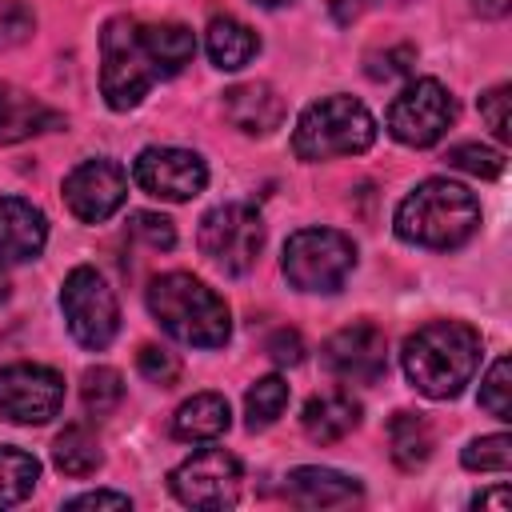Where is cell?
I'll return each mask as SVG.
<instances>
[{
  "label": "cell",
  "instance_id": "19",
  "mask_svg": "<svg viewBox=\"0 0 512 512\" xmlns=\"http://www.w3.org/2000/svg\"><path fill=\"white\" fill-rule=\"evenodd\" d=\"M232 424V412H228V400L220 392H196L192 400H184L172 416V436L176 440H188V444H204V440H216L220 432H228Z\"/></svg>",
  "mask_w": 512,
  "mask_h": 512
},
{
  "label": "cell",
  "instance_id": "34",
  "mask_svg": "<svg viewBox=\"0 0 512 512\" xmlns=\"http://www.w3.org/2000/svg\"><path fill=\"white\" fill-rule=\"evenodd\" d=\"M268 356H272L276 364H300V360H304V340H300V332L276 328V332L268 336Z\"/></svg>",
  "mask_w": 512,
  "mask_h": 512
},
{
  "label": "cell",
  "instance_id": "10",
  "mask_svg": "<svg viewBox=\"0 0 512 512\" xmlns=\"http://www.w3.org/2000/svg\"><path fill=\"white\" fill-rule=\"evenodd\" d=\"M456 120V100L440 80H412L388 104V132L408 148L436 144Z\"/></svg>",
  "mask_w": 512,
  "mask_h": 512
},
{
  "label": "cell",
  "instance_id": "32",
  "mask_svg": "<svg viewBox=\"0 0 512 512\" xmlns=\"http://www.w3.org/2000/svg\"><path fill=\"white\" fill-rule=\"evenodd\" d=\"M32 28H36L32 8H24L20 0L0 4V48H16V44H24V40L32 36Z\"/></svg>",
  "mask_w": 512,
  "mask_h": 512
},
{
  "label": "cell",
  "instance_id": "20",
  "mask_svg": "<svg viewBox=\"0 0 512 512\" xmlns=\"http://www.w3.org/2000/svg\"><path fill=\"white\" fill-rule=\"evenodd\" d=\"M56 124H60V116L52 108H44L40 100H32L28 92H20L12 84H0V144H20Z\"/></svg>",
  "mask_w": 512,
  "mask_h": 512
},
{
  "label": "cell",
  "instance_id": "4",
  "mask_svg": "<svg viewBox=\"0 0 512 512\" xmlns=\"http://www.w3.org/2000/svg\"><path fill=\"white\" fill-rule=\"evenodd\" d=\"M476 228L480 204L456 180H424L396 208V236L420 248H460Z\"/></svg>",
  "mask_w": 512,
  "mask_h": 512
},
{
  "label": "cell",
  "instance_id": "15",
  "mask_svg": "<svg viewBox=\"0 0 512 512\" xmlns=\"http://www.w3.org/2000/svg\"><path fill=\"white\" fill-rule=\"evenodd\" d=\"M44 240H48L44 212L20 196H4L0 200V260L4 264L36 260L44 252Z\"/></svg>",
  "mask_w": 512,
  "mask_h": 512
},
{
  "label": "cell",
  "instance_id": "26",
  "mask_svg": "<svg viewBox=\"0 0 512 512\" xmlns=\"http://www.w3.org/2000/svg\"><path fill=\"white\" fill-rule=\"evenodd\" d=\"M80 400H84V408L92 412V416H108V412H116L120 408V400H124V380H120V372L116 368H88L84 372V380H80Z\"/></svg>",
  "mask_w": 512,
  "mask_h": 512
},
{
  "label": "cell",
  "instance_id": "25",
  "mask_svg": "<svg viewBox=\"0 0 512 512\" xmlns=\"http://www.w3.org/2000/svg\"><path fill=\"white\" fill-rule=\"evenodd\" d=\"M284 408H288V384H284L280 376L256 380V384L248 388V396H244V420H248L252 432H256V428H268Z\"/></svg>",
  "mask_w": 512,
  "mask_h": 512
},
{
  "label": "cell",
  "instance_id": "6",
  "mask_svg": "<svg viewBox=\"0 0 512 512\" xmlns=\"http://www.w3.org/2000/svg\"><path fill=\"white\" fill-rule=\"evenodd\" d=\"M356 268V244L336 228H300L284 244V276L300 292H336Z\"/></svg>",
  "mask_w": 512,
  "mask_h": 512
},
{
  "label": "cell",
  "instance_id": "35",
  "mask_svg": "<svg viewBox=\"0 0 512 512\" xmlns=\"http://www.w3.org/2000/svg\"><path fill=\"white\" fill-rule=\"evenodd\" d=\"M412 48L404 44V48H392V52H384V56H372V64H368V76H376V80H392V76H400V72H408L412 68Z\"/></svg>",
  "mask_w": 512,
  "mask_h": 512
},
{
  "label": "cell",
  "instance_id": "8",
  "mask_svg": "<svg viewBox=\"0 0 512 512\" xmlns=\"http://www.w3.org/2000/svg\"><path fill=\"white\" fill-rule=\"evenodd\" d=\"M200 252L228 276H244L260 248H264V224L248 204H220L200 220Z\"/></svg>",
  "mask_w": 512,
  "mask_h": 512
},
{
  "label": "cell",
  "instance_id": "13",
  "mask_svg": "<svg viewBox=\"0 0 512 512\" xmlns=\"http://www.w3.org/2000/svg\"><path fill=\"white\" fill-rule=\"evenodd\" d=\"M128 196V176L116 160H84L64 176V204L76 220L100 224Z\"/></svg>",
  "mask_w": 512,
  "mask_h": 512
},
{
  "label": "cell",
  "instance_id": "28",
  "mask_svg": "<svg viewBox=\"0 0 512 512\" xmlns=\"http://www.w3.org/2000/svg\"><path fill=\"white\" fill-rule=\"evenodd\" d=\"M508 392H512V360L500 356V360L488 368L484 384H480V408H488L496 420H512V400H508Z\"/></svg>",
  "mask_w": 512,
  "mask_h": 512
},
{
  "label": "cell",
  "instance_id": "12",
  "mask_svg": "<svg viewBox=\"0 0 512 512\" xmlns=\"http://www.w3.org/2000/svg\"><path fill=\"white\" fill-rule=\"evenodd\" d=\"M132 180L140 184V192L180 204V200H192L204 192L208 168L188 148H144L132 164Z\"/></svg>",
  "mask_w": 512,
  "mask_h": 512
},
{
  "label": "cell",
  "instance_id": "3",
  "mask_svg": "<svg viewBox=\"0 0 512 512\" xmlns=\"http://www.w3.org/2000/svg\"><path fill=\"white\" fill-rule=\"evenodd\" d=\"M148 312L156 324L192 348H220L232 336L228 304L188 272H164L148 284Z\"/></svg>",
  "mask_w": 512,
  "mask_h": 512
},
{
  "label": "cell",
  "instance_id": "36",
  "mask_svg": "<svg viewBox=\"0 0 512 512\" xmlns=\"http://www.w3.org/2000/svg\"><path fill=\"white\" fill-rule=\"evenodd\" d=\"M64 508H132V500L124 492H84V496H72Z\"/></svg>",
  "mask_w": 512,
  "mask_h": 512
},
{
  "label": "cell",
  "instance_id": "16",
  "mask_svg": "<svg viewBox=\"0 0 512 512\" xmlns=\"http://www.w3.org/2000/svg\"><path fill=\"white\" fill-rule=\"evenodd\" d=\"M224 116L244 136H272L284 124V100L272 84H236L224 92Z\"/></svg>",
  "mask_w": 512,
  "mask_h": 512
},
{
  "label": "cell",
  "instance_id": "23",
  "mask_svg": "<svg viewBox=\"0 0 512 512\" xmlns=\"http://www.w3.org/2000/svg\"><path fill=\"white\" fill-rule=\"evenodd\" d=\"M52 460H56V468H60L64 476H92V472L100 468L104 452H100V440H96L84 424H72V428H64V432L56 436Z\"/></svg>",
  "mask_w": 512,
  "mask_h": 512
},
{
  "label": "cell",
  "instance_id": "11",
  "mask_svg": "<svg viewBox=\"0 0 512 512\" xmlns=\"http://www.w3.org/2000/svg\"><path fill=\"white\" fill-rule=\"evenodd\" d=\"M64 404V380L44 364L0 368V416L12 424H48Z\"/></svg>",
  "mask_w": 512,
  "mask_h": 512
},
{
  "label": "cell",
  "instance_id": "24",
  "mask_svg": "<svg viewBox=\"0 0 512 512\" xmlns=\"http://www.w3.org/2000/svg\"><path fill=\"white\" fill-rule=\"evenodd\" d=\"M40 480V460L20 448H0V508L20 504Z\"/></svg>",
  "mask_w": 512,
  "mask_h": 512
},
{
  "label": "cell",
  "instance_id": "17",
  "mask_svg": "<svg viewBox=\"0 0 512 512\" xmlns=\"http://www.w3.org/2000/svg\"><path fill=\"white\" fill-rule=\"evenodd\" d=\"M284 496L296 508H336V504H352L360 496V480H352L336 468L304 464L284 476Z\"/></svg>",
  "mask_w": 512,
  "mask_h": 512
},
{
  "label": "cell",
  "instance_id": "39",
  "mask_svg": "<svg viewBox=\"0 0 512 512\" xmlns=\"http://www.w3.org/2000/svg\"><path fill=\"white\" fill-rule=\"evenodd\" d=\"M252 4H260V8H280V4H292V0H252Z\"/></svg>",
  "mask_w": 512,
  "mask_h": 512
},
{
  "label": "cell",
  "instance_id": "1",
  "mask_svg": "<svg viewBox=\"0 0 512 512\" xmlns=\"http://www.w3.org/2000/svg\"><path fill=\"white\" fill-rule=\"evenodd\" d=\"M196 52V36L184 24H144L136 16H112L100 32V92L108 108H136L152 84L184 72Z\"/></svg>",
  "mask_w": 512,
  "mask_h": 512
},
{
  "label": "cell",
  "instance_id": "21",
  "mask_svg": "<svg viewBox=\"0 0 512 512\" xmlns=\"http://www.w3.org/2000/svg\"><path fill=\"white\" fill-rule=\"evenodd\" d=\"M204 44H208L212 64L224 68V72L244 68V64L256 56V48H260L256 32H252L248 24H240L236 16H212V24H208V32H204Z\"/></svg>",
  "mask_w": 512,
  "mask_h": 512
},
{
  "label": "cell",
  "instance_id": "9",
  "mask_svg": "<svg viewBox=\"0 0 512 512\" xmlns=\"http://www.w3.org/2000/svg\"><path fill=\"white\" fill-rule=\"evenodd\" d=\"M172 496L188 508H204V512H224L240 500V484H244V468L232 452L224 448H200L192 452L172 476Z\"/></svg>",
  "mask_w": 512,
  "mask_h": 512
},
{
  "label": "cell",
  "instance_id": "18",
  "mask_svg": "<svg viewBox=\"0 0 512 512\" xmlns=\"http://www.w3.org/2000/svg\"><path fill=\"white\" fill-rule=\"evenodd\" d=\"M356 424H360V400H352V392H340V388L312 396L304 404V412H300V428L316 444H336Z\"/></svg>",
  "mask_w": 512,
  "mask_h": 512
},
{
  "label": "cell",
  "instance_id": "27",
  "mask_svg": "<svg viewBox=\"0 0 512 512\" xmlns=\"http://www.w3.org/2000/svg\"><path fill=\"white\" fill-rule=\"evenodd\" d=\"M460 464L472 472H508L512 468V440L504 432L496 436H480L460 452Z\"/></svg>",
  "mask_w": 512,
  "mask_h": 512
},
{
  "label": "cell",
  "instance_id": "22",
  "mask_svg": "<svg viewBox=\"0 0 512 512\" xmlns=\"http://www.w3.org/2000/svg\"><path fill=\"white\" fill-rule=\"evenodd\" d=\"M388 448L404 472H416L432 456V424L420 412H396L388 420Z\"/></svg>",
  "mask_w": 512,
  "mask_h": 512
},
{
  "label": "cell",
  "instance_id": "37",
  "mask_svg": "<svg viewBox=\"0 0 512 512\" xmlns=\"http://www.w3.org/2000/svg\"><path fill=\"white\" fill-rule=\"evenodd\" d=\"M508 500H512V492H508V484H500V488H492V492H480V496L472 500V508H496V512H508Z\"/></svg>",
  "mask_w": 512,
  "mask_h": 512
},
{
  "label": "cell",
  "instance_id": "33",
  "mask_svg": "<svg viewBox=\"0 0 512 512\" xmlns=\"http://www.w3.org/2000/svg\"><path fill=\"white\" fill-rule=\"evenodd\" d=\"M508 84H496V88H488L484 96H480V116L488 120V128H492V136L496 140H512V120H508Z\"/></svg>",
  "mask_w": 512,
  "mask_h": 512
},
{
  "label": "cell",
  "instance_id": "29",
  "mask_svg": "<svg viewBox=\"0 0 512 512\" xmlns=\"http://www.w3.org/2000/svg\"><path fill=\"white\" fill-rule=\"evenodd\" d=\"M444 160L452 168H460L468 176H484V180H492V176L504 172V152H496L488 144H456V148H448Z\"/></svg>",
  "mask_w": 512,
  "mask_h": 512
},
{
  "label": "cell",
  "instance_id": "14",
  "mask_svg": "<svg viewBox=\"0 0 512 512\" xmlns=\"http://www.w3.org/2000/svg\"><path fill=\"white\" fill-rule=\"evenodd\" d=\"M320 360L332 376L352 380V384H372L388 368V340L372 324H348L332 332L320 348Z\"/></svg>",
  "mask_w": 512,
  "mask_h": 512
},
{
  "label": "cell",
  "instance_id": "38",
  "mask_svg": "<svg viewBox=\"0 0 512 512\" xmlns=\"http://www.w3.org/2000/svg\"><path fill=\"white\" fill-rule=\"evenodd\" d=\"M508 8H512V0H472V12L484 20H500V16H508Z\"/></svg>",
  "mask_w": 512,
  "mask_h": 512
},
{
  "label": "cell",
  "instance_id": "30",
  "mask_svg": "<svg viewBox=\"0 0 512 512\" xmlns=\"http://www.w3.org/2000/svg\"><path fill=\"white\" fill-rule=\"evenodd\" d=\"M136 368H140V376L152 380V384H176V376H180L176 352H168V348H160V344H144L140 356H136Z\"/></svg>",
  "mask_w": 512,
  "mask_h": 512
},
{
  "label": "cell",
  "instance_id": "2",
  "mask_svg": "<svg viewBox=\"0 0 512 512\" xmlns=\"http://www.w3.org/2000/svg\"><path fill=\"white\" fill-rule=\"evenodd\" d=\"M400 364L416 392L432 400H448L476 376L480 332L460 320H432L404 340Z\"/></svg>",
  "mask_w": 512,
  "mask_h": 512
},
{
  "label": "cell",
  "instance_id": "5",
  "mask_svg": "<svg viewBox=\"0 0 512 512\" xmlns=\"http://www.w3.org/2000/svg\"><path fill=\"white\" fill-rule=\"evenodd\" d=\"M372 140H376V120L360 100L324 96L300 112L296 132H292V152L300 160L316 164V160H332V156H356V152L372 148Z\"/></svg>",
  "mask_w": 512,
  "mask_h": 512
},
{
  "label": "cell",
  "instance_id": "7",
  "mask_svg": "<svg viewBox=\"0 0 512 512\" xmlns=\"http://www.w3.org/2000/svg\"><path fill=\"white\" fill-rule=\"evenodd\" d=\"M60 308H64V320H68V332L76 336V344H84L92 352L112 344V336L120 328V308H116L108 280L96 268L80 264L64 276Z\"/></svg>",
  "mask_w": 512,
  "mask_h": 512
},
{
  "label": "cell",
  "instance_id": "31",
  "mask_svg": "<svg viewBox=\"0 0 512 512\" xmlns=\"http://www.w3.org/2000/svg\"><path fill=\"white\" fill-rule=\"evenodd\" d=\"M128 228H132L136 240H144V244L156 248V252H168V248L176 244V228H172V220L160 216V212H136Z\"/></svg>",
  "mask_w": 512,
  "mask_h": 512
}]
</instances>
